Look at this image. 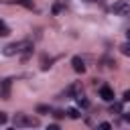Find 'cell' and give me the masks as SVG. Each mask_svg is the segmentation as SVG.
<instances>
[{
  "label": "cell",
  "mask_w": 130,
  "mask_h": 130,
  "mask_svg": "<svg viewBox=\"0 0 130 130\" xmlns=\"http://www.w3.org/2000/svg\"><path fill=\"white\" fill-rule=\"evenodd\" d=\"M110 112H112V114H122V102H112Z\"/></svg>",
  "instance_id": "obj_8"
},
{
  "label": "cell",
  "mask_w": 130,
  "mask_h": 130,
  "mask_svg": "<svg viewBox=\"0 0 130 130\" xmlns=\"http://www.w3.org/2000/svg\"><path fill=\"white\" fill-rule=\"evenodd\" d=\"M100 98L104 102H114V89L110 85H102L100 87Z\"/></svg>",
  "instance_id": "obj_5"
},
{
  "label": "cell",
  "mask_w": 130,
  "mask_h": 130,
  "mask_svg": "<svg viewBox=\"0 0 130 130\" xmlns=\"http://www.w3.org/2000/svg\"><path fill=\"white\" fill-rule=\"evenodd\" d=\"M124 120H126V122H130V114H124Z\"/></svg>",
  "instance_id": "obj_20"
},
{
  "label": "cell",
  "mask_w": 130,
  "mask_h": 130,
  "mask_svg": "<svg viewBox=\"0 0 130 130\" xmlns=\"http://www.w3.org/2000/svg\"><path fill=\"white\" fill-rule=\"evenodd\" d=\"M28 47H32V43H30V41H16V43L6 45V47L2 49V53H4L6 57H12V55L22 53V51H24V49H28Z\"/></svg>",
  "instance_id": "obj_1"
},
{
  "label": "cell",
  "mask_w": 130,
  "mask_h": 130,
  "mask_svg": "<svg viewBox=\"0 0 130 130\" xmlns=\"http://www.w3.org/2000/svg\"><path fill=\"white\" fill-rule=\"evenodd\" d=\"M6 35H10V28H8V26L0 20V37H6Z\"/></svg>",
  "instance_id": "obj_13"
},
{
  "label": "cell",
  "mask_w": 130,
  "mask_h": 130,
  "mask_svg": "<svg viewBox=\"0 0 130 130\" xmlns=\"http://www.w3.org/2000/svg\"><path fill=\"white\" fill-rule=\"evenodd\" d=\"M71 65H73V71L85 73V61H83L81 57H73V59H71Z\"/></svg>",
  "instance_id": "obj_6"
},
{
  "label": "cell",
  "mask_w": 130,
  "mask_h": 130,
  "mask_svg": "<svg viewBox=\"0 0 130 130\" xmlns=\"http://www.w3.org/2000/svg\"><path fill=\"white\" fill-rule=\"evenodd\" d=\"M65 114H67V112H63V110H53V118H57V120H61Z\"/></svg>",
  "instance_id": "obj_16"
},
{
  "label": "cell",
  "mask_w": 130,
  "mask_h": 130,
  "mask_svg": "<svg viewBox=\"0 0 130 130\" xmlns=\"http://www.w3.org/2000/svg\"><path fill=\"white\" fill-rule=\"evenodd\" d=\"M126 37H128V41H130V28H128V30H126Z\"/></svg>",
  "instance_id": "obj_21"
},
{
  "label": "cell",
  "mask_w": 130,
  "mask_h": 130,
  "mask_svg": "<svg viewBox=\"0 0 130 130\" xmlns=\"http://www.w3.org/2000/svg\"><path fill=\"white\" fill-rule=\"evenodd\" d=\"M100 128H112V124H110V122H102V124H100Z\"/></svg>",
  "instance_id": "obj_19"
},
{
  "label": "cell",
  "mask_w": 130,
  "mask_h": 130,
  "mask_svg": "<svg viewBox=\"0 0 130 130\" xmlns=\"http://www.w3.org/2000/svg\"><path fill=\"white\" fill-rule=\"evenodd\" d=\"M49 106H37V114H49Z\"/></svg>",
  "instance_id": "obj_15"
},
{
  "label": "cell",
  "mask_w": 130,
  "mask_h": 130,
  "mask_svg": "<svg viewBox=\"0 0 130 130\" xmlns=\"http://www.w3.org/2000/svg\"><path fill=\"white\" fill-rule=\"evenodd\" d=\"M85 2H95V0H85Z\"/></svg>",
  "instance_id": "obj_22"
},
{
  "label": "cell",
  "mask_w": 130,
  "mask_h": 130,
  "mask_svg": "<svg viewBox=\"0 0 130 130\" xmlns=\"http://www.w3.org/2000/svg\"><path fill=\"white\" fill-rule=\"evenodd\" d=\"M12 2H16V4H22L24 8H35V4H32V0H12Z\"/></svg>",
  "instance_id": "obj_12"
},
{
  "label": "cell",
  "mask_w": 130,
  "mask_h": 130,
  "mask_svg": "<svg viewBox=\"0 0 130 130\" xmlns=\"http://www.w3.org/2000/svg\"><path fill=\"white\" fill-rule=\"evenodd\" d=\"M67 93H69V95H75V98L81 95V85H79V83H73V85L67 89Z\"/></svg>",
  "instance_id": "obj_7"
},
{
  "label": "cell",
  "mask_w": 130,
  "mask_h": 130,
  "mask_svg": "<svg viewBox=\"0 0 130 130\" xmlns=\"http://www.w3.org/2000/svg\"><path fill=\"white\" fill-rule=\"evenodd\" d=\"M51 63H53V59H51V57H47V55H43V57H41V67H43V69H49V67H51Z\"/></svg>",
  "instance_id": "obj_9"
},
{
  "label": "cell",
  "mask_w": 130,
  "mask_h": 130,
  "mask_svg": "<svg viewBox=\"0 0 130 130\" xmlns=\"http://www.w3.org/2000/svg\"><path fill=\"white\" fill-rule=\"evenodd\" d=\"M112 12L118 14V16H128V14H130V2H128V0H118V2H114Z\"/></svg>",
  "instance_id": "obj_3"
},
{
  "label": "cell",
  "mask_w": 130,
  "mask_h": 130,
  "mask_svg": "<svg viewBox=\"0 0 130 130\" xmlns=\"http://www.w3.org/2000/svg\"><path fill=\"white\" fill-rule=\"evenodd\" d=\"M14 126L16 128H26V126H39V118H30L26 114H16L14 116Z\"/></svg>",
  "instance_id": "obj_2"
},
{
  "label": "cell",
  "mask_w": 130,
  "mask_h": 130,
  "mask_svg": "<svg viewBox=\"0 0 130 130\" xmlns=\"http://www.w3.org/2000/svg\"><path fill=\"white\" fill-rule=\"evenodd\" d=\"M67 116H69V118H73V120H77L81 114H79V110H77V108H69V110H67Z\"/></svg>",
  "instance_id": "obj_10"
},
{
  "label": "cell",
  "mask_w": 130,
  "mask_h": 130,
  "mask_svg": "<svg viewBox=\"0 0 130 130\" xmlns=\"http://www.w3.org/2000/svg\"><path fill=\"white\" fill-rule=\"evenodd\" d=\"M120 51H122V55L130 57V41H128V43H122V45H120Z\"/></svg>",
  "instance_id": "obj_11"
},
{
  "label": "cell",
  "mask_w": 130,
  "mask_h": 130,
  "mask_svg": "<svg viewBox=\"0 0 130 130\" xmlns=\"http://www.w3.org/2000/svg\"><path fill=\"white\" fill-rule=\"evenodd\" d=\"M6 122H8V116L4 112H0V124H6Z\"/></svg>",
  "instance_id": "obj_17"
},
{
  "label": "cell",
  "mask_w": 130,
  "mask_h": 130,
  "mask_svg": "<svg viewBox=\"0 0 130 130\" xmlns=\"http://www.w3.org/2000/svg\"><path fill=\"white\" fill-rule=\"evenodd\" d=\"M122 100H124V102H130V89H126V91H124V95H122Z\"/></svg>",
  "instance_id": "obj_18"
},
{
  "label": "cell",
  "mask_w": 130,
  "mask_h": 130,
  "mask_svg": "<svg viewBox=\"0 0 130 130\" xmlns=\"http://www.w3.org/2000/svg\"><path fill=\"white\" fill-rule=\"evenodd\" d=\"M10 87H12V79L10 77L0 81V98L2 100H10Z\"/></svg>",
  "instance_id": "obj_4"
},
{
  "label": "cell",
  "mask_w": 130,
  "mask_h": 130,
  "mask_svg": "<svg viewBox=\"0 0 130 130\" xmlns=\"http://www.w3.org/2000/svg\"><path fill=\"white\" fill-rule=\"evenodd\" d=\"M77 104H79L81 108H87V106H89V100H87V98H81V95H77Z\"/></svg>",
  "instance_id": "obj_14"
}]
</instances>
